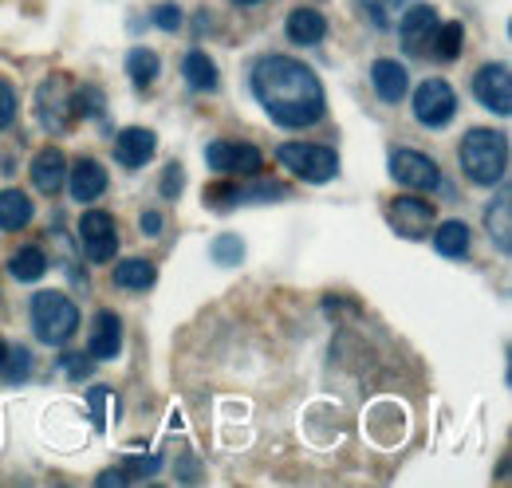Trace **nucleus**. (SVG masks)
<instances>
[{
	"instance_id": "aec40b11",
	"label": "nucleus",
	"mask_w": 512,
	"mask_h": 488,
	"mask_svg": "<svg viewBox=\"0 0 512 488\" xmlns=\"http://www.w3.org/2000/svg\"><path fill=\"white\" fill-rule=\"evenodd\" d=\"M36 111L48 126H64L60 115H67V95H64V79H48L40 91H36Z\"/></svg>"
},
{
	"instance_id": "473e14b6",
	"label": "nucleus",
	"mask_w": 512,
	"mask_h": 488,
	"mask_svg": "<svg viewBox=\"0 0 512 488\" xmlns=\"http://www.w3.org/2000/svg\"><path fill=\"white\" fill-rule=\"evenodd\" d=\"M12 119H16V91L0 79V130H8Z\"/></svg>"
},
{
	"instance_id": "6ab92c4d",
	"label": "nucleus",
	"mask_w": 512,
	"mask_h": 488,
	"mask_svg": "<svg viewBox=\"0 0 512 488\" xmlns=\"http://www.w3.org/2000/svg\"><path fill=\"white\" fill-rule=\"evenodd\" d=\"M28 221H32V201H28V193L4 189V193H0V229H4V233H16V229H24Z\"/></svg>"
},
{
	"instance_id": "4468645a",
	"label": "nucleus",
	"mask_w": 512,
	"mask_h": 488,
	"mask_svg": "<svg viewBox=\"0 0 512 488\" xmlns=\"http://www.w3.org/2000/svg\"><path fill=\"white\" fill-rule=\"evenodd\" d=\"M123 351V323L115 311H99L95 323H91V343H87V355L91 359H115Z\"/></svg>"
},
{
	"instance_id": "9d476101",
	"label": "nucleus",
	"mask_w": 512,
	"mask_h": 488,
	"mask_svg": "<svg viewBox=\"0 0 512 488\" xmlns=\"http://www.w3.org/2000/svg\"><path fill=\"white\" fill-rule=\"evenodd\" d=\"M438 12L430 4H414L406 16H398V36H402V48L410 56H430V44H434V32H438Z\"/></svg>"
},
{
	"instance_id": "c756f323",
	"label": "nucleus",
	"mask_w": 512,
	"mask_h": 488,
	"mask_svg": "<svg viewBox=\"0 0 512 488\" xmlns=\"http://www.w3.org/2000/svg\"><path fill=\"white\" fill-rule=\"evenodd\" d=\"M71 111H75V115H83V119H95V115L103 111V95H99V91H91V87H83V91L75 95Z\"/></svg>"
},
{
	"instance_id": "72a5a7b5",
	"label": "nucleus",
	"mask_w": 512,
	"mask_h": 488,
	"mask_svg": "<svg viewBox=\"0 0 512 488\" xmlns=\"http://www.w3.org/2000/svg\"><path fill=\"white\" fill-rule=\"evenodd\" d=\"M182 185H186L182 166H178V162H170V166H166V174H162V197H178V193H182Z\"/></svg>"
},
{
	"instance_id": "f704fd0d",
	"label": "nucleus",
	"mask_w": 512,
	"mask_h": 488,
	"mask_svg": "<svg viewBox=\"0 0 512 488\" xmlns=\"http://www.w3.org/2000/svg\"><path fill=\"white\" fill-rule=\"evenodd\" d=\"M60 366L67 370V378H83V374L91 370V355H64Z\"/></svg>"
},
{
	"instance_id": "a211bd4d",
	"label": "nucleus",
	"mask_w": 512,
	"mask_h": 488,
	"mask_svg": "<svg viewBox=\"0 0 512 488\" xmlns=\"http://www.w3.org/2000/svg\"><path fill=\"white\" fill-rule=\"evenodd\" d=\"M512 197L509 189H501V197L485 209V225H489V233H493V241H497V248L509 256L512 252Z\"/></svg>"
},
{
	"instance_id": "c9c22d12",
	"label": "nucleus",
	"mask_w": 512,
	"mask_h": 488,
	"mask_svg": "<svg viewBox=\"0 0 512 488\" xmlns=\"http://www.w3.org/2000/svg\"><path fill=\"white\" fill-rule=\"evenodd\" d=\"M95 481H99V485H130L127 473H123V469H107V473H99Z\"/></svg>"
},
{
	"instance_id": "6e6552de",
	"label": "nucleus",
	"mask_w": 512,
	"mask_h": 488,
	"mask_svg": "<svg viewBox=\"0 0 512 488\" xmlns=\"http://www.w3.org/2000/svg\"><path fill=\"white\" fill-rule=\"evenodd\" d=\"M434 221H438V209H434L430 201H422V197H394V201H390V225H394V233L406 237V241L430 237Z\"/></svg>"
},
{
	"instance_id": "bb28decb",
	"label": "nucleus",
	"mask_w": 512,
	"mask_h": 488,
	"mask_svg": "<svg viewBox=\"0 0 512 488\" xmlns=\"http://www.w3.org/2000/svg\"><path fill=\"white\" fill-rule=\"evenodd\" d=\"M406 0H359V8L367 12V20H375V28H394V20L402 16Z\"/></svg>"
},
{
	"instance_id": "1a4fd4ad",
	"label": "nucleus",
	"mask_w": 512,
	"mask_h": 488,
	"mask_svg": "<svg viewBox=\"0 0 512 488\" xmlns=\"http://www.w3.org/2000/svg\"><path fill=\"white\" fill-rule=\"evenodd\" d=\"M414 115L422 126H446L457 115V95L446 79H426L418 91H414Z\"/></svg>"
},
{
	"instance_id": "2f4dec72",
	"label": "nucleus",
	"mask_w": 512,
	"mask_h": 488,
	"mask_svg": "<svg viewBox=\"0 0 512 488\" xmlns=\"http://www.w3.org/2000/svg\"><path fill=\"white\" fill-rule=\"evenodd\" d=\"M150 16H154V24L166 28V32H178V28H182V8H178V4H154Z\"/></svg>"
},
{
	"instance_id": "20e7f679",
	"label": "nucleus",
	"mask_w": 512,
	"mask_h": 488,
	"mask_svg": "<svg viewBox=\"0 0 512 488\" xmlns=\"http://www.w3.org/2000/svg\"><path fill=\"white\" fill-rule=\"evenodd\" d=\"M276 158H280L284 170H292L296 178H304V182H312V185L331 182L335 170H339L335 150H331V146H320V142H284V146L276 150Z\"/></svg>"
},
{
	"instance_id": "e433bc0d",
	"label": "nucleus",
	"mask_w": 512,
	"mask_h": 488,
	"mask_svg": "<svg viewBox=\"0 0 512 488\" xmlns=\"http://www.w3.org/2000/svg\"><path fill=\"white\" fill-rule=\"evenodd\" d=\"M138 225H142V233H150V237H154V233L162 229V217H158V213H142V221H138Z\"/></svg>"
},
{
	"instance_id": "2eb2a0df",
	"label": "nucleus",
	"mask_w": 512,
	"mask_h": 488,
	"mask_svg": "<svg viewBox=\"0 0 512 488\" xmlns=\"http://www.w3.org/2000/svg\"><path fill=\"white\" fill-rule=\"evenodd\" d=\"M67 182V162L64 154L56 150V146H48V150H40L36 154V162H32V185L40 189V193H60Z\"/></svg>"
},
{
	"instance_id": "4c0bfd02",
	"label": "nucleus",
	"mask_w": 512,
	"mask_h": 488,
	"mask_svg": "<svg viewBox=\"0 0 512 488\" xmlns=\"http://www.w3.org/2000/svg\"><path fill=\"white\" fill-rule=\"evenodd\" d=\"M4 359H8V347H4V339H0V366H4Z\"/></svg>"
},
{
	"instance_id": "b1692460",
	"label": "nucleus",
	"mask_w": 512,
	"mask_h": 488,
	"mask_svg": "<svg viewBox=\"0 0 512 488\" xmlns=\"http://www.w3.org/2000/svg\"><path fill=\"white\" fill-rule=\"evenodd\" d=\"M461 44H465V28H461V20H446V24H438L430 52H434L442 63H449L461 56Z\"/></svg>"
},
{
	"instance_id": "4be33fe9",
	"label": "nucleus",
	"mask_w": 512,
	"mask_h": 488,
	"mask_svg": "<svg viewBox=\"0 0 512 488\" xmlns=\"http://www.w3.org/2000/svg\"><path fill=\"white\" fill-rule=\"evenodd\" d=\"M469 241H473V233H469L465 221H446V225H438V233H434V248H438L442 256H465V252H469Z\"/></svg>"
},
{
	"instance_id": "7c9ffc66",
	"label": "nucleus",
	"mask_w": 512,
	"mask_h": 488,
	"mask_svg": "<svg viewBox=\"0 0 512 488\" xmlns=\"http://www.w3.org/2000/svg\"><path fill=\"white\" fill-rule=\"evenodd\" d=\"M87 398H91V410H95V426L103 429L107 422H111V418H107V410H111V406H119V402H115V394H111V390H103V386H95Z\"/></svg>"
},
{
	"instance_id": "39448f33",
	"label": "nucleus",
	"mask_w": 512,
	"mask_h": 488,
	"mask_svg": "<svg viewBox=\"0 0 512 488\" xmlns=\"http://www.w3.org/2000/svg\"><path fill=\"white\" fill-rule=\"evenodd\" d=\"M79 244H83V252H87L91 264H107V260H115V248H119L115 217L103 213V209L83 213V221H79Z\"/></svg>"
},
{
	"instance_id": "393cba45",
	"label": "nucleus",
	"mask_w": 512,
	"mask_h": 488,
	"mask_svg": "<svg viewBox=\"0 0 512 488\" xmlns=\"http://www.w3.org/2000/svg\"><path fill=\"white\" fill-rule=\"evenodd\" d=\"M115 284L127 288V292H146L154 284V264H146V260H123L115 268Z\"/></svg>"
},
{
	"instance_id": "f257e3e1",
	"label": "nucleus",
	"mask_w": 512,
	"mask_h": 488,
	"mask_svg": "<svg viewBox=\"0 0 512 488\" xmlns=\"http://www.w3.org/2000/svg\"><path fill=\"white\" fill-rule=\"evenodd\" d=\"M253 95L268 119L288 130H304L323 119V83L312 67L288 56H264L253 63Z\"/></svg>"
},
{
	"instance_id": "7ed1b4c3",
	"label": "nucleus",
	"mask_w": 512,
	"mask_h": 488,
	"mask_svg": "<svg viewBox=\"0 0 512 488\" xmlns=\"http://www.w3.org/2000/svg\"><path fill=\"white\" fill-rule=\"evenodd\" d=\"M79 327V307L71 304V296L64 292H40L32 300V331L44 339V343H67Z\"/></svg>"
},
{
	"instance_id": "c85d7f7f",
	"label": "nucleus",
	"mask_w": 512,
	"mask_h": 488,
	"mask_svg": "<svg viewBox=\"0 0 512 488\" xmlns=\"http://www.w3.org/2000/svg\"><path fill=\"white\" fill-rule=\"evenodd\" d=\"M119 469L127 473V481H142V477H154L162 469V461L158 457H127Z\"/></svg>"
},
{
	"instance_id": "f03ea898",
	"label": "nucleus",
	"mask_w": 512,
	"mask_h": 488,
	"mask_svg": "<svg viewBox=\"0 0 512 488\" xmlns=\"http://www.w3.org/2000/svg\"><path fill=\"white\" fill-rule=\"evenodd\" d=\"M505 162H509V138L493 134L485 126H473L461 138V170L465 178L477 185H497L505 178Z\"/></svg>"
},
{
	"instance_id": "f8f14e48",
	"label": "nucleus",
	"mask_w": 512,
	"mask_h": 488,
	"mask_svg": "<svg viewBox=\"0 0 512 488\" xmlns=\"http://www.w3.org/2000/svg\"><path fill=\"white\" fill-rule=\"evenodd\" d=\"M154 150H158V138H154V130H146V126H127V130H119V138H115V158H119V166H127V170L146 166V162L154 158Z\"/></svg>"
},
{
	"instance_id": "58836bf2",
	"label": "nucleus",
	"mask_w": 512,
	"mask_h": 488,
	"mask_svg": "<svg viewBox=\"0 0 512 488\" xmlns=\"http://www.w3.org/2000/svg\"><path fill=\"white\" fill-rule=\"evenodd\" d=\"M237 4H260V0H237Z\"/></svg>"
},
{
	"instance_id": "423d86ee",
	"label": "nucleus",
	"mask_w": 512,
	"mask_h": 488,
	"mask_svg": "<svg viewBox=\"0 0 512 488\" xmlns=\"http://www.w3.org/2000/svg\"><path fill=\"white\" fill-rule=\"evenodd\" d=\"M473 95L485 111L493 115H512V75L505 63H485L477 75H473Z\"/></svg>"
},
{
	"instance_id": "0eeeda50",
	"label": "nucleus",
	"mask_w": 512,
	"mask_h": 488,
	"mask_svg": "<svg viewBox=\"0 0 512 488\" xmlns=\"http://www.w3.org/2000/svg\"><path fill=\"white\" fill-rule=\"evenodd\" d=\"M205 162H209V170H217V174H260V166H264V158H260V150L249 146V142H233V138H221V142H209L205 146Z\"/></svg>"
},
{
	"instance_id": "5701e85b",
	"label": "nucleus",
	"mask_w": 512,
	"mask_h": 488,
	"mask_svg": "<svg viewBox=\"0 0 512 488\" xmlns=\"http://www.w3.org/2000/svg\"><path fill=\"white\" fill-rule=\"evenodd\" d=\"M8 272H12L16 280L32 284V280H40V276L48 272V256H44L40 248H20V252H12V260H8Z\"/></svg>"
},
{
	"instance_id": "412c9836",
	"label": "nucleus",
	"mask_w": 512,
	"mask_h": 488,
	"mask_svg": "<svg viewBox=\"0 0 512 488\" xmlns=\"http://www.w3.org/2000/svg\"><path fill=\"white\" fill-rule=\"evenodd\" d=\"M182 75H186V83H190L193 91H213L217 79H221L213 60H209L205 52H190V56L182 60Z\"/></svg>"
},
{
	"instance_id": "ddd939ff",
	"label": "nucleus",
	"mask_w": 512,
	"mask_h": 488,
	"mask_svg": "<svg viewBox=\"0 0 512 488\" xmlns=\"http://www.w3.org/2000/svg\"><path fill=\"white\" fill-rule=\"evenodd\" d=\"M67 189H71V197L79 201V205H91V201H99L103 193H107V170L95 162V158H79L75 166H71V174H67Z\"/></svg>"
},
{
	"instance_id": "f3484780",
	"label": "nucleus",
	"mask_w": 512,
	"mask_h": 488,
	"mask_svg": "<svg viewBox=\"0 0 512 488\" xmlns=\"http://www.w3.org/2000/svg\"><path fill=\"white\" fill-rule=\"evenodd\" d=\"M323 36H327L323 12H316V8H296V12L288 16V40H292V44L312 48V44H320Z\"/></svg>"
},
{
	"instance_id": "9b49d317",
	"label": "nucleus",
	"mask_w": 512,
	"mask_h": 488,
	"mask_svg": "<svg viewBox=\"0 0 512 488\" xmlns=\"http://www.w3.org/2000/svg\"><path fill=\"white\" fill-rule=\"evenodd\" d=\"M390 174H394V182L410 185V189H438V182H442L438 162L418 154V150H394L390 154Z\"/></svg>"
},
{
	"instance_id": "dca6fc26",
	"label": "nucleus",
	"mask_w": 512,
	"mask_h": 488,
	"mask_svg": "<svg viewBox=\"0 0 512 488\" xmlns=\"http://www.w3.org/2000/svg\"><path fill=\"white\" fill-rule=\"evenodd\" d=\"M371 83L379 91L383 103H402L406 99V87H410V75L398 60H379L371 67Z\"/></svg>"
},
{
	"instance_id": "cd10ccee",
	"label": "nucleus",
	"mask_w": 512,
	"mask_h": 488,
	"mask_svg": "<svg viewBox=\"0 0 512 488\" xmlns=\"http://www.w3.org/2000/svg\"><path fill=\"white\" fill-rule=\"evenodd\" d=\"M241 256H245V244H241V237H221V241L213 244V260L217 264H241Z\"/></svg>"
},
{
	"instance_id": "a878e982",
	"label": "nucleus",
	"mask_w": 512,
	"mask_h": 488,
	"mask_svg": "<svg viewBox=\"0 0 512 488\" xmlns=\"http://www.w3.org/2000/svg\"><path fill=\"white\" fill-rule=\"evenodd\" d=\"M158 67H162L158 56H154V52H146V48H134V52L127 56V75L138 83V87L154 83V79H158Z\"/></svg>"
}]
</instances>
